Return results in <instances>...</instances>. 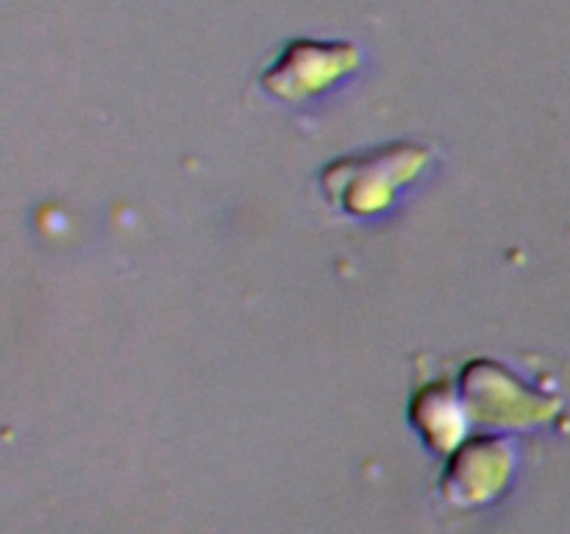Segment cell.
<instances>
[{
	"instance_id": "cell-1",
	"label": "cell",
	"mask_w": 570,
	"mask_h": 534,
	"mask_svg": "<svg viewBox=\"0 0 570 534\" xmlns=\"http://www.w3.org/2000/svg\"><path fill=\"white\" fill-rule=\"evenodd\" d=\"M421 145H390L367 156H348L323 170V189L351 215H376L393 204L401 184H410L426 167Z\"/></svg>"
},
{
	"instance_id": "cell-2",
	"label": "cell",
	"mask_w": 570,
	"mask_h": 534,
	"mask_svg": "<svg viewBox=\"0 0 570 534\" xmlns=\"http://www.w3.org/2000/svg\"><path fill=\"white\" fill-rule=\"evenodd\" d=\"M360 65V50L351 42H315L295 39L265 70L262 87L282 100H304L321 95Z\"/></svg>"
},
{
	"instance_id": "cell-3",
	"label": "cell",
	"mask_w": 570,
	"mask_h": 534,
	"mask_svg": "<svg viewBox=\"0 0 570 534\" xmlns=\"http://www.w3.org/2000/svg\"><path fill=\"white\" fill-rule=\"evenodd\" d=\"M462 389H465V400L473 406H484L493 400L490 415L499 421H546L554 415V400L538 398L515 382L510 370L488 359H476L465 367L462 373Z\"/></svg>"
},
{
	"instance_id": "cell-4",
	"label": "cell",
	"mask_w": 570,
	"mask_h": 534,
	"mask_svg": "<svg viewBox=\"0 0 570 534\" xmlns=\"http://www.w3.org/2000/svg\"><path fill=\"white\" fill-rule=\"evenodd\" d=\"M412 421L438 448H451L460 432V406L445 384H429L412 400Z\"/></svg>"
}]
</instances>
